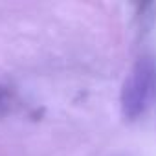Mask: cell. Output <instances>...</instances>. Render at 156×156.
I'll return each mask as SVG.
<instances>
[{
	"label": "cell",
	"instance_id": "obj_1",
	"mask_svg": "<svg viewBox=\"0 0 156 156\" xmlns=\"http://www.w3.org/2000/svg\"><path fill=\"white\" fill-rule=\"evenodd\" d=\"M156 96V62L151 57H141L127 73L121 94L119 105L121 114L127 119H138L145 114Z\"/></svg>",
	"mask_w": 156,
	"mask_h": 156
},
{
	"label": "cell",
	"instance_id": "obj_2",
	"mask_svg": "<svg viewBox=\"0 0 156 156\" xmlns=\"http://www.w3.org/2000/svg\"><path fill=\"white\" fill-rule=\"evenodd\" d=\"M2 96H4V92H2V88H0V101H2Z\"/></svg>",
	"mask_w": 156,
	"mask_h": 156
}]
</instances>
